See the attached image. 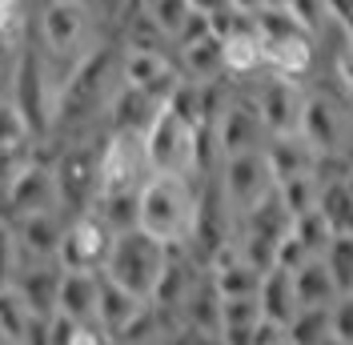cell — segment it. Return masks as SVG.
Listing matches in <instances>:
<instances>
[{
    "label": "cell",
    "mask_w": 353,
    "mask_h": 345,
    "mask_svg": "<svg viewBox=\"0 0 353 345\" xmlns=\"http://www.w3.org/2000/svg\"><path fill=\"white\" fill-rule=\"evenodd\" d=\"M201 209V189L193 177H169V172H149L137 197V229H145L169 249H181L193 241Z\"/></svg>",
    "instance_id": "cell-1"
},
{
    "label": "cell",
    "mask_w": 353,
    "mask_h": 345,
    "mask_svg": "<svg viewBox=\"0 0 353 345\" xmlns=\"http://www.w3.org/2000/svg\"><path fill=\"white\" fill-rule=\"evenodd\" d=\"M117 85H121V52L92 44L61 81V101H57V125L52 129H77L92 112H105Z\"/></svg>",
    "instance_id": "cell-2"
},
{
    "label": "cell",
    "mask_w": 353,
    "mask_h": 345,
    "mask_svg": "<svg viewBox=\"0 0 353 345\" xmlns=\"http://www.w3.org/2000/svg\"><path fill=\"white\" fill-rule=\"evenodd\" d=\"M169 245H161L157 237H149L145 229H125L112 237L109 261H105V277L121 289H129L132 297L141 302H153L157 285L165 277V265H169Z\"/></svg>",
    "instance_id": "cell-3"
},
{
    "label": "cell",
    "mask_w": 353,
    "mask_h": 345,
    "mask_svg": "<svg viewBox=\"0 0 353 345\" xmlns=\"http://www.w3.org/2000/svg\"><path fill=\"white\" fill-rule=\"evenodd\" d=\"M61 81L57 65L44 57V48H21L17 68H12V92L8 101L24 112L37 137H48L57 125V101H61Z\"/></svg>",
    "instance_id": "cell-4"
},
{
    "label": "cell",
    "mask_w": 353,
    "mask_h": 345,
    "mask_svg": "<svg viewBox=\"0 0 353 345\" xmlns=\"http://www.w3.org/2000/svg\"><path fill=\"white\" fill-rule=\"evenodd\" d=\"M41 48L44 57L57 65V61H68V68L77 65L92 48V8L85 0H48L41 8Z\"/></svg>",
    "instance_id": "cell-5"
},
{
    "label": "cell",
    "mask_w": 353,
    "mask_h": 345,
    "mask_svg": "<svg viewBox=\"0 0 353 345\" xmlns=\"http://www.w3.org/2000/svg\"><path fill=\"white\" fill-rule=\"evenodd\" d=\"M52 172H57L61 213H68V217L88 213L97 193H101V145H88V141L68 145L52 161Z\"/></svg>",
    "instance_id": "cell-6"
},
{
    "label": "cell",
    "mask_w": 353,
    "mask_h": 345,
    "mask_svg": "<svg viewBox=\"0 0 353 345\" xmlns=\"http://www.w3.org/2000/svg\"><path fill=\"white\" fill-rule=\"evenodd\" d=\"M217 189L225 197V205L241 217L253 205H261L265 197L277 193V181H273L265 152L257 149V152H241V157H225L217 169Z\"/></svg>",
    "instance_id": "cell-7"
},
{
    "label": "cell",
    "mask_w": 353,
    "mask_h": 345,
    "mask_svg": "<svg viewBox=\"0 0 353 345\" xmlns=\"http://www.w3.org/2000/svg\"><path fill=\"white\" fill-rule=\"evenodd\" d=\"M213 141H217L221 161L225 157H241V152H257L265 149L269 132L261 125V112L253 97H229L221 105L217 121H213Z\"/></svg>",
    "instance_id": "cell-8"
},
{
    "label": "cell",
    "mask_w": 353,
    "mask_h": 345,
    "mask_svg": "<svg viewBox=\"0 0 353 345\" xmlns=\"http://www.w3.org/2000/svg\"><path fill=\"white\" fill-rule=\"evenodd\" d=\"M112 233L105 221H97L92 213H81V217H68L65 225V241H61V253L57 261L65 269H85V273H101L105 261H109V249H112Z\"/></svg>",
    "instance_id": "cell-9"
},
{
    "label": "cell",
    "mask_w": 353,
    "mask_h": 345,
    "mask_svg": "<svg viewBox=\"0 0 353 345\" xmlns=\"http://www.w3.org/2000/svg\"><path fill=\"white\" fill-rule=\"evenodd\" d=\"M301 137H305L317 157L325 152H345L350 149V117L325 92H305V108H301Z\"/></svg>",
    "instance_id": "cell-10"
},
{
    "label": "cell",
    "mask_w": 353,
    "mask_h": 345,
    "mask_svg": "<svg viewBox=\"0 0 353 345\" xmlns=\"http://www.w3.org/2000/svg\"><path fill=\"white\" fill-rule=\"evenodd\" d=\"M121 81L141 88L157 101H169V92L181 85V68L165 57V48H121Z\"/></svg>",
    "instance_id": "cell-11"
},
{
    "label": "cell",
    "mask_w": 353,
    "mask_h": 345,
    "mask_svg": "<svg viewBox=\"0 0 353 345\" xmlns=\"http://www.w3.org/2000/svg\"><path fill=\"white\" fill-rule=\"evenodd\" d=\"M149 181V161L141 137L109 132L101 145V189H141Z\"/></svg>",
    "instance_id": "cell-12"
},
{
    "label": "cell",
    "mask_w": 353,
    "mask_h": 345,
    "mask_svg": "<svg viewBox=\"0 0 353 345\" xmlns=\"http://www.w3.org/2000/svg\"><path fill=\"white\" fill-rule=\"evenodd\" d=\"M257 112L269 137H285V132L301 129V108H305V92L297 88L293 77H277L269 72V81L257 88Z\"/></svg>",
    "instance_id": "cell-13"
},
{
    "label": "cell",
    "mask_w": 353,
    "mask_h": 345,
    "mask_svg": "<svg viewBox=\"0 0 353 345\" xmlns=\"http://www.w3.org/2000/svg\"><path fill=\"white\" fill-rule=\"evenodd\" d=\"M0 201L8 205V217H28V213H52L61 209V197H57V172L52 165L37 157L28 169L0 193Z\"/></svg>",
    "instance_id": "cell-14"
},
{
    "label": "cell",
    "mask_w": 353,
    "mask_h": 345,
    "mask_svg": "<svg viewBox=\"0 0 353 345\" xmlns=\"http://www.w3.org/2000/svg\"><path fill=\"white\" fill-rule=\"evenodd\" d=\"M17 241H21V257L24 261H57L61 253V241H65V213L52 209V213H28V217H8Z\"/></svg>",
    "instance_id": "cell-15"
},
{
    "label": "cell",
    "mask_w": 353,
    "mask_h": 345,
    "mask_svg": "<svg viewBox=\"0 0 353 345\" xmlns=\"http://www.w3.org/2000/svg\"><path fill=\"white\" fill-rule=\"evenodd\" d=\"M61 277H65V265L61 261H21V273L12 281V289L28 302V309L37 317H52L57 313Z\"/></svg>",
    "instance_id": "cell-16"
},
{
    "label": "cell",
    "mask_w": 353,
    "mask_h": 345,
    "mask_svg": "<svg viewBox=\"0 0 353 345\" xmlns=\"http://www.w3.org/2000/svg\"><path fill=\"white\" fill-rule=\"evenodd\" d=\"M165 101H157L149 92H141V88H129L125 81L117 85V92L109 97V108H105V117H109V132H129V137H145L149 125H153V117L161 112Z\"/></svg>",
    "instance_id": "cell-17"
},
{
    "label": "cell",
    "mask_w": 353,
    "mask_h": 345,
    "mask_svg": "<svg viewBox=\"0 0 353 345\" xmlns=\"http://www.w3.org/2000/svg\"><path fill=\"white\" fill-rule=\"evenodd\" d=\"M97 297H101V273L65 269L61 293H57V313L77 325H97Z\"/></svg>",
    "instance_id": "cell-18"
},
{
    "label": "cell",
    "mask_w": 353,
    "mask_h": 345,
    "mask_svg": "<svg viewBox=\"0 0 353 345\" xmlns=\"http://www.w3.org/2000/svg\"><path fill=\"white\" fill-rule=\"evenodd\" d=\"M265 161L273 169V181H293V177H309L313 165H317V152L301 132H285V137H269L265 141Z\"/></svg>",
    "instance_id": "cell-19"
},
{
    "label": "cell",
    "mask_w": 353,
    "mask_h": 345,
    "mask_svg": "<svg viewBox=\"0 0 353 345\" xmlns=\"http://www.w3.org/2000/svg\"><path fill=\"white\" fill-rule=\"evenodd\" d=\"M149 302H141V297H132L129 289H121V285H112L105 273H101V297H97V329L117 345V337L137 322V313L145 309Z\"/></svg>",
    "instance_id": "cell-20"
},
{
    "label": "cell",
    "mask_w": 353,
    "mask_h": 345,
    "mask_svg": "<svg viewBox=\"0 0 353 345\" xmlns=\"http://www.w3.org/2000/svg\"><path fill=\"white\" fill-rule=\"evenodd\" d=\"M257 305H261V322L285 329L293 322V313L301 309L297 305V289H293V273L289 269H277V265L265 269L261 285H257Z\"/></svg>",
    "instance_id": "cell-21"
},
{
    "label": "cell",
    "mask_w": 353,
    "mask_h": 345,
    "mask_svg": "<svg viewBox=\"0 0 353 345\" xmlns=\"http://www.w3.org/2000/svg\"><path fill=\"white\" fill-rule=\"evenodd\" d=\"M293 289H297V305H301V309H330V305L341 297L330 265L321 257H309L301 269H293Z\"/></svg>",
    "instance_id": "cell-22"
},
{
    "label": "cell",
    "mask_w": 353,
    "mask_h": 345,
    "mask_svg": "<svg viewBox=\"0 0 353 345\" xmlns=\"http://www.w3.org/2000/svg\"><path fill=\"white\" fill-rule=\"evenodd\" d=\"M176 52H181V77H189V81H221L225 77V44L217 32L193 44H181Z\"/></svg>",
    "instance_id": "cell-23"
},
{
    "label": "cell",
    "mask_w": 353,
    "mask_h": 345,
    "mask_svg": "<svg viewBox=\"0 0 353 345\" xmlns=\"http://www.w3.org/2000/svg\"><path fill=\"white\" fill-rule=\"evenodd\" d=\"M181 313V325H193V329H205V333H221V293L217 285L209 281V273L193 285V293L185 297V305L176 309Z\"/></svg>",
    "instance_id": "cell-24"
},
{
    "label": "cell",
    "mask_w": 353,
    "mask_h": 345,
    "mask_svg": "<svg viewBox=\"0 0 353 345\" xmlns=\"http://www.w3.org/2000/svg\"><path fill=\"white\" fill-rule=\"evenodd\" d=\"M317 213L325 217L333 237H353V181H325L321 185V201Z\"/></svg>",
    "instance_id": "cell-25"
},
{
    "label": "cell",
    "mask_w": 353,
    "mask_h": 345,
    "mask_svg": "<svg viewBox=\"0 0 353 345\" xmlns=\"http://www.w3.org/2000/svg\"><path fill=\"white\" fill-rule=\"evenodd\" d=\"M137 197L141 189H101L88 213L105 221L112 233H125V229H137Z\"/></svg>",
    "instance_id": "cell-26"
},
{
    "label": "cell",
    "mask_w": 353,
    "mask_h": 345,
    "mask_svg": "<svg viewBox=\"0 0 353 345\" xmlns=\"http://www.w3.org/2000/svg\"><path fill=\"white\" fill-rule=\"evenodd\" d=\"M32 322H37V313L28 309V302H24L12 285H4L0 289V337L12 342V345H24Z\"/></svg>",
    "instance_id": "cell-27"
},
{
    "label": "cell",
    "mask_w": 353,
    "mask_h": 345,
    "mask_svg": "<svg viewBox=\"0 0 353 345\" xmlns=\"http://www.w3.org/2000/svg\"><path fill=\"white\" fill-rule=\"evenodd\" d=\"M145 12H149V21L157 24V32H161V37H165L169 44H173L181 32H185V24L197 17L193 0H153Z\"/></svg>",
    "instance_id": "cell-28"
},
{
    "label": "cell",
    "mask_w": 353,
    "mask_h": 345,
    "mask_svg": "<svg viewBox=\"0 0 353 345\" xmlns=\"http://www.w3.org/2000/svg\"><path fill=\"white\" fill-rule=\"evenodd\" d=\"M289 345H325L330 342V309H297L285 325Z\"/></svg>",
    "instance_id": "cell-29"
},
{
    "label": "cell",
    "mask_w": 353,
    "mask_h": 345,
    "mask_svg": "<svg viewBox=\"0 0 353 345\" xmlns=\"http://www.w3.org/2000/svg\"><path fill=\"white\" fill-rule=\"evenodd\" d=\"M277 197L285 205L289 217H301V213H313L317 201H321V181L309 172V177H293V181H281L277 185Z\"/></svg>",
    "instance_id": "cell-30"
},
{
    "label": "cell",
    "mask_w": 353,
    "mask_h": 345,
    "mask_svg": "<svg viewBox=\"0 0 353 345\" xmlns=\"http://www.w3.org/2000/svg\"><path fill=\"white\" fill-rule=\"evenodd\" d=\"M289 233H293V237H297L301 245H305V253H309V257H321V253H325V245L333 241L330 225H325V217L317 213V209H313V213H301V217H293V225H289Z\"/></svg>",
    "instance_id": "cell-31"
},
{
    "label": "cell",
    "mask_w": 353,
    "mask_h": 345,
    "mask_svg": "<svg viewBox=\"0 0 353 345\" xmlns=\"http://www.w3.org/2000/svg\"><path fill=\"white\" fill-rule=\"evenodd\" d=\"M321 261L330 265L337 289H341V293H353V237H333L330 245H325Z\"/></svg>",
    "instance_id": "cell-32"
},
{
    "label": "cell",
    "mask_w": 353,
    "mask_h": 345,
    "mask_svg": "<svg viewBox=\"0 0 353 345\" xmlns=\"http://www.w3.org/2000/svg\"><path fill=\"white\" fill-rule=\"evenodd\" d=\"M21 141H41L37 132H32V125L24 121V112L8 97H0V149L4 145H21Z\"/></svg>",
    "instance_id": "cell-33"
},
{
    "label": "cell",
    "mask_w": 353,
    "mask_h": 345,
    "mask_svg": "<svg viewBox=\"0 0 353 345\" xmlns=\"http://www.w3.org/2000/svg\"><path fill=\"white\" fill-rule=\"evenodd\" d=\"M21 241H17V229H12V221L4 217L0 221V289L4 285H12L17 273H21Z\"/></svg>",
    "instance_id": "cell-34"
},
{
    "label": "cell",
    "mask_w": 353,
    "mask_h": 345,
    "mask_svg": "<svg viewBox=\"0 0 353 345\" xmlns=\"http://www.w3.org/2000/svg\"><path fill=\"white\" fill-rule=\"evenodd\" d=\"M289 12H293V21L305 28L309 37H317L330 21V4L325 0H289Z\"/></svg>",
    "instance_id": "cell-35"
},
{
    "label": "cell",
    "mask_w": 353,
    "mask_h": 345,
    "mask_svg": "<svg viewBox=\"0 0 353 345\" xmlns=\"http://www.w3.org/2000/svg\"><path fill=\"white\" fill-rule=\"evenodd\" d=\"M330 342L353 345V293H341L330 305Z\"/></svg>",
    "instance_id": "cell-36"
},
{
    "label": "cell",
    "mask_w": 353,
    "mask_h": 345,
    "mask_svg": "<svg viewBox=\"0 0 353 345\" xmlns=\"http://www.w3.org/2000/svg\"><path fill=\"white\" fill-rule=\"evenodd\" d=\"M65 345H112L97 325H68V333H65Z\"/></svg>",
    "instance_id": "cell-37"
},
{
    "label": "cell",
    "mask_w": 353,
    "mask_h": 345,
    "mask_svg": "<svg viewBox=\"0 0 353 345\" xmlns=\"http://www.w3.org/2000/svg\"><path fill=\"white\" fill-rule=\"evenodd\" d=\"M330 4V21L345 32V41H353V0H325Z\"/></svg>",
    "instance_id": "cell-38"
},
{
    "label": "cell",
    "mask_w": 353,
    "mask_h": 345,
    "mask_svg": "<svg viewBox=\"0 0 353 345\" xmlns=\"http://www.w3.org/2000/svg\"><path fill=\"white\" fill-rule=\"evenodd\" d=\"M169 345H221L213 333H205V329H193V325H176Z\"/></svg>",
    "instance_id": "cell-39"
},
{
    "label": "cell",
    "mask_w": 353,
    "mask_h": 345,
    "mask_svg": "<svg viewBox=\"0 0 353 345\" xmlns=\"http://www.w3.org/2000/svg\"><path fill=\"white\" fill-rule=\"evenodd\" d=\"M21 4H0V44L12 41L17 37V28H21V12H17Z\"/></svg>",
    "instance_id": "cell-40"
},
{
    "label": "cell",
    "mask_w": 353,
    "mask_h": 345,
    "mask_svg": "<svg viewBox=\"0 0 353 345\" xmlns=\"http://www.w3.org/2000/svg\"><path fill=\"white\" fill-rule=\"evenodd\" d=\"M229 8H237L245 17H257L261 12V0H229Z\"/></svg>",
    "instance_id": "cell-41"
},
{
    "label": "cell",
    "mask_w": 353,
    "mask_h": 345,
    "mask_svg": "<svg viewBox=\"0 0 353 345\" xmlns=\"http://www.w3.org/2000/svg\"><path fill=\"white\" fill-rule=\"evenodd\" d=\"M229 0H193V8L197 12H217V8H225Z\"/></svg>",
    "instance_id": "cell-42"
},
{
    "label": "cell",
    "mask_w": 353,
    "mask_h": 345,
    "mask_svg": "<svg viewBox=\"0 0 353 345\" xmlns=\"http://www.w3.org/2000/svg\"><path fill=\"white\" fill-rule=\"evenodd\" d=\"M261 8H289V0H261Z\"/></svg>",
    "instance_id": "cell-43"
},
{
    "label": "cell",
    "mask_w": 353,
    "mask_h": 345,
    "mask_svg": "<svg viewBox=\"0 0 353 345\" xmlns=\"http://www.w3.org/2000/svg\"><path fill=\"white\" fill-rule=\"evenodd\" d=\"M345 161H350V169H353V145H350V149H345Z\"/></svg>",
    "instance_id": "cell-44"
},
{
    "label": "cell",
    "mask_w": 353,
    "mask_h": 345,
    "mask_svg": "<svg viewBox=\"0 0 353 345\" xmlns=\"http://www.w3.org/2000/svg\"><path fill=\"white\" fill-rule=\"evenodd\" d=\"M137 4H141V8H149V4H153V0H137Z\"/></svg>",
    "instance_id": "cell-45"
},
{
    "label": "cell",
    "mask_w": 353,
    "mask_h": 345,
    "mask_svg": "<svg viewBox=\"0 0 353 345\" xmlns=\"http://www.w3.org/2000/svg\"><path fill=\"white\" fill-rule=\"evenodd\" d=\"M0 4H21V0H0Z\"/></svg>",
    "instance_id": "cell-46"
},
{
    "label": "cell",
    "mask_w": 353,
    "mask_h": 345,
    "mask_svg": "<svg viewBox=\"0 0 353 345\" xmlns=\"http://www.w3.org/2000/svg\"><path fill=\"white\" fill-rule=\"evenodd\" d=\"M0 345H12V342H4V337H0Z\"/></svg>",
    "instance_id": "cell-47"
},
{
    "label": "cell",
    "mask_w": 353,
    "mask_h": 345,
    "mask_svg": "<svg viewBox=\"0 0 353 345\" xmlns=\"http://www.w3.org/2000/svg\"><path fill=\"white\" fill-rule=\"evenodd\" d=\"M325 345H337V342H325Z\"/></svg>",
    "instance_id": "cell-48"
},
{
    "label": "cell",
    "mask_w": 353,
    "mask_h": 345,
    "mask_svg": "<svg viewBox=\"0 0 353 345\" xmlns=\"http://www.w3.org/2000/svg\"><path fill=\"white\" fill-rule=\"evenodd\" d=\"M350 181H353V172H350Z\"/></svg>",
    "instance_id": "cell-49"
}]
</instances>
